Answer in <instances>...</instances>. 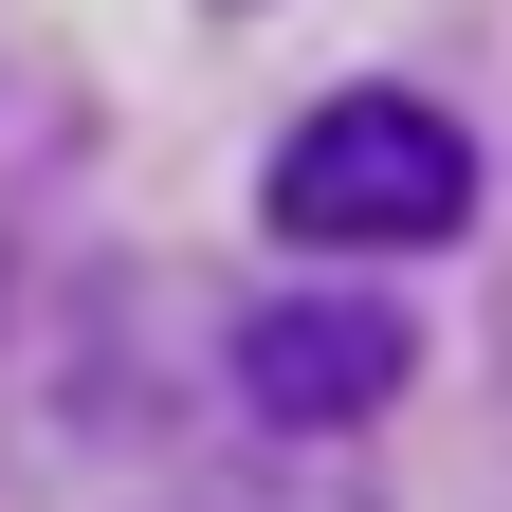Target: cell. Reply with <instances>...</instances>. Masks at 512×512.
<instances>
[{
  "label": "cell",
  "instance_id": "6da1fadb",
  "mask_svg": "<svg viewBox=\"0 0 512 512\" xmlns=\"http://www.w3.org/2000/svg\"><path fill=\"white\" fill-rule=\"evenodd\" d=\"M256 202H275V238H311V256L458 238L476 220V128L421 110V92H330V110H293V147H275Z\"/></svg>",
  "mask_w": 512,
  "mask_h": 512
},
{
  "label": "cell",
  "instance_id": "7a4b0ae2",
  "mask_svg": "<svg viewBox=\"0 0 512 512\" xmlns=\"http://www.w3.org/2000/svg\"><path fill=\"white\" fill-rule=\"evenodd\" d=\"M238 384H256V421H366L403 384V311L384 293H275L238 330Z\"/></svg>",
  "mask_w": 512,
  "mask_h": 512
}]
</instances>
